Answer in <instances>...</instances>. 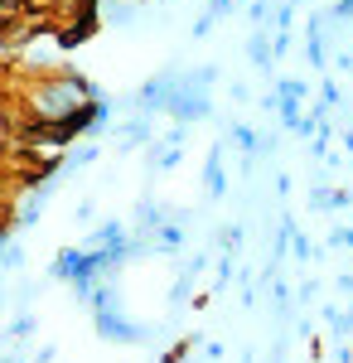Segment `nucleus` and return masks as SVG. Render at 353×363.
<instances>
[{
	"mask_svg": "<svg viewBox=\"0 0 353 363\" xmlns=\"http://www.w3.org/2000/svg\"><path fill=\"white\" fill-rule=\"evenodd\" d=\"M20 107H25V116H39V121H73L78 112L92 107V87L82 83L78 73L58 68V73L20 83Z\"/></svg>",
	"mask_w": 353,
	"mask_h": 363,
	"instance_id": "obj_1",
	"label": "nucleus"
}]
</instances>
